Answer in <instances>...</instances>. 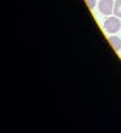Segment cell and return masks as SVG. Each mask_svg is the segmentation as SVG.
<instances>
[{
	"label": "cell",
	"instance_id": "1",
	"mask_svg": "<svg viewBox=\"0 0 121 133\" xmlns=\"http://www.w3.org/2000/svg\"><path fill=\"white\" fill-rule=\"evenodd\" d=\"M121 28V22L119 19V17H108L107 21L104 22V29L105 32L109 33V34H114V33H118Z\"/></svg>",
	"mask_w": 121,
	"mask_h": 133
},
{
	"label": "cell",
	"instance_id": "5",
	"mask_svg": "<svg viewBox=\"0 0 121 133\" xmlns=\"http://www.w3.org/2000/svg\"><path fill=\"white\" fill-rule=\"evenodd\" d=\"M85 1H86V4H87V6H88V9H91V10H92V9H93L94 6H96V0H85Z\"/></svg>",
	"mask_w": 121,
	"mask_h": 133
},
{
	"label": "cell",
	"instance_id": "2",
	"mask_svg": "<svg viewBox=\"0 0 121 133\" xmlns=\"http://www.w3.org/2000/svg\"><path fill=\"white\" fill-rule=\"evenodd\" d=\"M114 0H100L98 3V9L102 15L109 16V15L114 14Z\"/></svg>",
	"mask_w": 121,
	"mask_h": 133
},
{
	"label": "cell",
	"instance_id": "4",
	"mask_svg": "<svg viewBox=\"0 0 121 133\" xmlns=\"http://www.w3.org/2000/svg\"><path fill=\"white\" fill-rule=\"evenodd\" d=\"M114 15L116 17H121V0H116V1H115Z\"/></svg>",
	"mask_w": 121,
	"mask_h": 133
},
{
	"label": "cell",
	"instance_id": "3",
	"mask_svg": "<svg viewBox=\"0 0 121 133\" xmlns=\"http://www.w3.org/2000/svg\"><path fill=\"white\" fill-rule=\"evenodd\" d=\"M108 41L115 51H120L121 50V39L119 36H110L108 39Z\"/></svg>",
	"mask_w": 121,
	"mask_h": 133
}]
</instances>
